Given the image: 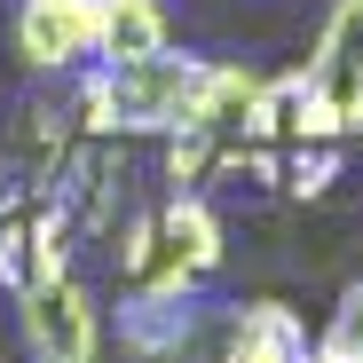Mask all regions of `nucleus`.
I'll list each match as a JSON object with an SVG mask.
<instances>
[{"label": "nucleus", "instance_id": "6", "mask_svg": "<svg viewBox=\"0 0 363 363\" xmlns=\"http://www.w3.org/2000/svg\"><path fill=\"white\" fill-rule=\"evenodd\" d=\"M308 324L300 308L284 300H245V308L229 316V340H221V363H308Z\"/></svg>", "mask_w": 363, "mask_h": 363}, {"label": "nucleus", "instance_id": "7", "mask_svg": "<svg viewBox=\"0 0 363 363\" xmlns=\"http://www.w3.org/2000/svg\"><path fill=\"white\" fill-rule=\"evenodd\" d=\"M174 48V9L166 0H103V48L95 64H150Z\"/></svg>", "mask_w": 363, "mask_h": 363}, {"label": "nucleus", "instance_id": "9", "mask_svg": "<svg viewBox=\"0 0 363 363\" xmlns=\"http://www.w3.org/2000/svg\"><path fill=\"white\" fill-rule=\"evenodd\" d=\"M308 363H363V277L332 300V316H324V332H316Z\"/></svg>", "mask_w": 363, "mask_h": 363}, {"label": "nucleus", "instance_id": "2", "mask_svg": "<svg viewBox=\"0 0 363 363\" xmlns=\"http://www.w3.org/2000/svg\"><path fill=\"white\" fill-rule=\"evenodd\" d=\"M221 213L198 198V190H174L150 221H135L127 237V277H135V300H190L213 269H221Z\"/></svg>", "mask_w": 363, "mask_h": 363}, {"label": "nucleus", "instance_id": "3", "mask_svg": "<svg viewBox=\"0 0 363 363\" xmlns=\"http://www.w3.org/2000/svg\"><path fill=\"white\" fill-rule=\"evenodd\" d=\"M16 332H24L32 363H95L103 355V308L72 269L16 292Z\"/></svg>", "mask_w": 363, "mask_h": 363}, {"label": "nucleus", "instance_id": "1", "mask_svg": "<svg viewBox=\"0 0 363 363\" xmlns=\"http://www.w3.org/2000/svg\"><path fill=\"white\" fill-rule=\"evenodd\" d=\"M269 72L213 64V55L166 48L150 64H87L72 79V111L95 135H237L253 118Z\"/></svg>", "mask_w": 363, "mask_h": 363}, {"label": "nucleus", "instance_id": "5", "mask_svg": "<svg viewBox=\"0 0 363 363\" xmlns=\"http://www.w3.org/2000/svg\"><path fill=\"white\" fill-rule=\"evenodd\" d=\"M9 40L24 55V72L40 79H79L103 48V0H16Z\"/></svg>", "mask_w": 363, "mask_h": 363}, {"label": "nucleus", "instance_id": "4", "mask_svg": "<svg viewBox=\"0 0 363 363\" xmlns=\"http://www.w3.org/2000/svg\"><path fill=\"white\" fill-rule=\"evenodd\" d=\"M308 95L324 111L332 143L363 135V0H332L324 24H316V48H308Z\"/></svg>", "mask_w": 363, "mask_h": 363}, {"label": "nucleus", "instance_id": "8", "mask_svg": "<svg viewBox=\"0 0 363 363\" xmlns=\"http://www.w3.org/2000/svg\"><path fill=\"white\" fill-rule=\"evenodd\" d=\"M118 340L135 355H174L190 340V300H127L118 308Z\"/></svg>", "mask_w": 363, "mask_h": 363}]
</instances>
